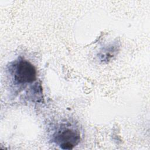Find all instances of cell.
Instances as JSON below:
<instances>
[{"instance_id":"7a4b0ae2","label":"cell","mask_w":150,"mask_h":150,"mask_svg":"<svg viewBox=\"0 0 150 150\" xmlns=\"http://www.w3.org/2000/svg\"><path fill=\"white\" fill-rule=\"evenodd\" d=\"M54 141L63 149H71L80 141V132L74 128L68 127L59 129L54 136Z\"/></svg>"},{"instance_id":"6da1fadb","label":"cell","mask_w":150,"mask_h":150,"mask_svg":"<svg viewBox=\"0 0 150 150\" xmlns=\"http://www.w3.org/2000/svg\"><path fill=\"white\" fill-rule=\"evenodd\" d=\"M12 75L17 84L30 83L36 80V70L29 61L20 59L12 66Z\"/></svg>"},{"instance_id":"3957f363","label":"cell","mask_w":150,"mask_h":150,"mask_svg":"<svg viewBox=\"0 0 150 150\" xmlns=\"http://www.w3.org/2000/svg\"><path fill=\"white\" fill-rule=\"evenodd\" d=\"M117 46H110L105 49H103V52H101L100 54V57L101 61L103 62H108L110 59H112L117 53L118 51Z\"/></svg>"}]
</instances>
